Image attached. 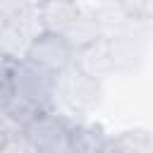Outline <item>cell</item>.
<instances>
[{"mask_svg": "<svg viewBox=\"0 0 153 153\" xmlns=\"http://www.w3.org/2000/svg\"><path fill=\"white\" fill-rule=\"evenodd\" d=\"M151 2L153 0H117V5L127 12V17L139 26V24H148L151 19Z\"/></svg>", "mask_w": 153, "mask_h": 153, "instance_id": "cell-11", "label": "cell"}, {"mask_svg": "<svg viewBox=\"0 0 153 153\" xmlns=\"http://www.w3.org/2000/svg\"><path fill=\"white\" fill-rule=\"evenodd\" d=\"M103 153H153L151 134L143 129H129L117 136L105 139Z\"/></svg>", "mask_w": 153, "mask_h": 153, "instance_id": "cell-9", "label": "cell"}, {"mask_svg": "<svg viewBox=\"0 0 153 153\" xmlns=\"http://www.w3.org/2000/svg\"><path fill=\"white\" fill-rule=\"evenodd\" d=\"M81 5L76 0H45L38 7V19L43 24V31L48 33H65L72 22L79 17Z\"/></svg>", "mask_w": 153, "mask_h": 153, "instance_id": "cell-6", "label": "cell"}, {"mask_svg": "<svg viewBox=\"0 0 153 153\" xmlns=\"http://www.w3.org/2000/svg\"><path fill=\"white\" fill-rule=\"evenodd\" d=\"M5 24H7V22H5V19H2V14H0V31H2V26H5Z\"/></svg>", "mask_w": 153, "mask_h": 153, "instance_id": "cell-13", "label": "cell"}, {"mask_svg": "<svg viewBox=\"0 0 153 153\" xmlns=\"http://www.w3.org/2000/svg\"><path fill=\"white\" fill-rule=\"evenodd\" d=\"M53 79L55 76L36 69L26 60L12 62V67H10V88H12V96L19 98V100H24L26 105H31L38 112L53 110Z\"/></svg>", "mask_w": 153, "mask_h": 153, "instance_id": "cell-2", "label": "cell"}, {"mask_svg": "<svg viewBox=\"0 0 153 153\" xmlns=\"http://www.w3.org/2000/svg\"><path fill=\"white\" fill-rule=\"evenodd\" d=\"M72 122L53 110L38 112L22 127V136L38 151V153H67Z\"/></svg>", "mask_w": 153, "mask_h": 153, "instance_id": "cell-3", "label": "cell"}, {"mask_svg": "<svg viewBox=\"0 0 153 153\" xmlns=\"http://www.w3.org/2000/svg\"><path fill=\"white\" fill-rule=\"evenodd\" d=\"M105 139H108V136H105L98 127L74 124V127H72V136H69V148H67V153H103Z\"/></svg>", "mask_w": 153, "mask_h": 153, "instance_id": "cell-10", "label": "cell"}, {"mask_svg": "<svg viewBox=\"0 0 153 153\" xmlns=\"http://www.w3.org/2000/svg\"><path fill=\"white\" fill-rule=\"evenodd\" d=\"M74 67H79L84 74L103 81L108 74H112V65H110V55H108V45L105 41L100 38L98 43L84 48V50H76L74 53Z\"/></svg>", "mask_w": 153, "mask_h": 153, "instance_id": "cell-7", "label": "cell"}, {"mask_svg": "<svg viewBox=\"0 0 153 153\" xmlns=\"http://www.w3.org/2000/svg\"><path fill=\"white\" fill-rule=\"evenodd\" d=\"M103 41L108 45L112 74L115 72H131V69L139 67V62L143 57V43L134 31L115 36V38H103Z\"/></svg>", "mask_w": 153, "mask_h": 153, "instance_id": "cell-5", "label": "cell"}, {"mask_svg": "<svg viewBox=\"0 0 153 153\" xmlns=\"http://www.w3.org/2000/svg\"><path fill=\"white\" fill-rule=\"evenodd\" d=\"M17 2H19L24 10H38V7H41L45 0H17Z\"/></svg>", "mask_w": 153, "mask_h": 153, "instance_id": "cell-12", "label": "cell"}, {"mask_svg": "<svg viewBox=\"0 0 153 153\" xmlns=\"http://www.w3.org/2000/svg\"><path fill=\"white\" fill-rule=\"evenodd\" d=\"M103 96V81L84 74L79 67H67L53 79V108L62 103L72 112H88L98 105Z\"/></svg>", "mask_w": 153, "mask_h": 153, "instance_id": "cell-1", "label": "cell"}, {"mask_svg": "<svg viewBox=\"0 0 153 153\" xmlns=\"http://www.w3.org/2000/svg\"><path fill=\"white\" fill-rule=\"evenodd\" d=\"M62 38L69 43V48L76 53V50H84L93 43H98L103 36H100V29H98V22L93 17V10H84L79 12V17L72 22V26L62 33Z\"/></svg>", "mask_w": 153, "mask_h": 153, "instance_id": "cell-8", "label": "cell"}, {"mask_svg": "<svg viewBox=\"0 0 153 153\" xmlns=\"http://www.w3.org/2000/svg\"><path fill=\"white\" fill-rule=\"evenodd\" d=\"M24 60L29 65H33L36 69L50 74V76H57L62 74L67 67H72L74 62V50L69 48V43L60 36V33H48L43 31L38 38L31 41Z\"/></svg>", "mask_w": 153, "mask_h": 153, "instance_id": "cell-4", "label": "cell"}]
</instances>
